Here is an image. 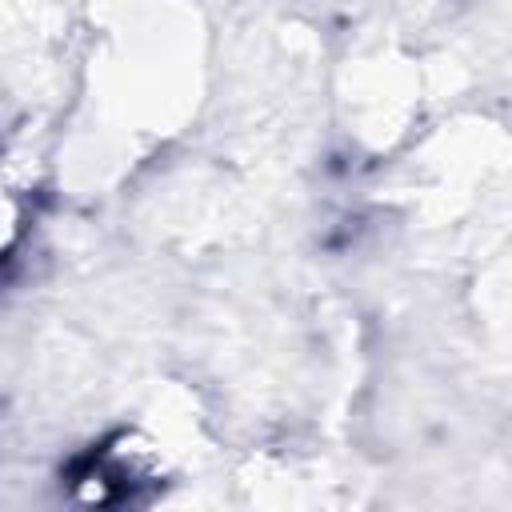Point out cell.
Segmentation results:
<instances>
[{
  "label": "cell",
  "mask_w": 512,
  "mask_h": 512,
  "mask_svg": "<svg viewBox=\"0 0 512 512\" xmlns=\"http://www.w3.org/2000/svg\"><path fill=\"white\" fill-rule=\"evenodd\" d=\"M132 436L116 432L92 448H84L68 468V488L88 504H144L160 488V468L144 456V448H128Z\"/></svg>",
  "instance_id": "cell-1"
}]
</instances>
